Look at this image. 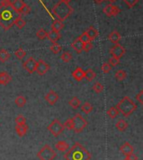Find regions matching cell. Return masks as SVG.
Wrapping results in <instances>:
<instances>
[{"instance_id": "obj_1", "label": "cell", "mask_w": 143, "mask_h": 160, "mask_svg": "<svg viewBox=\"0 0 143 160\" xmlns=\"http://www.w3.org/2000/svg\"><path fill=\"white\" fill-rule=\"evenodd\" d=\"M22 16L13 8L10 0H1L0 2V26L8 30L14 25L17 18Z\"/></svg>"}, {"instance_id": "obj_2", "label": "cell", "mask_w": 143, "mask_h": 160, "mask_svg": "<svg viewBox=\"0 0 143 160\" xmlns=\"http://www.w3.org/2000/svg\"><path fill=\"white\" fill-rule=\"evenodd\" d=\"M65 158L66 160H90L91 154L83 145L76 142L65 152Z\"/></svg>"}, {"instance_id": "obj_3", "label": "cell", "mask_w": 143, "mask_h": 160, "mask_svg": "<svg viewBox=\"0 0 143 160\" xmlns=\"http://www.w3.org/2000/svg\"><path fill=\"white\" fill-rule=\"evenodd\" d=\"M73 11V8L69 4V3H66L62 0H60L52 8V13L54 16H55L61 22L66 20L72 14Z\"/></svg>"}, {"instance_id": "obj_4", "label": "cell", "mask_w": 143, "mask_h": 160, "mask_svg": "<svg viewBox=\"0 0 143 160\" xmlns=\"http://www.w3.org/2000/svg\"><path fill=\"white\" fill-rule=\"evenodd\" d=\"M117 110L119 111L124 117H129L132 114L137 108V106L129 97H124L116 106Z\"/></svg>"}, {"instance_id": "obj_5", "label": "cell", "mask_w": 143, "mask_h": 160, "mask_svg": "<svg viewBox=\"0 0 143 160\" xmlns=\"http://www.w3.org/2000/svg\"><path fill=\"white\" fill-rule=\"evenodd\" d=\"M39 160H54L56 157V152L49 144H45L37 153Z\"/></svg>"}, {"instance_id": "obj_6", "label": "cell", "mask_w": 143, "mask_h": 160, "mask_svg": "<svg viewBox=\"0 0 143 160\" xmlns=\"http://www.w3.org/2000/svg\"><path fill=\"white\" fill-rule=\"evenodd\" d=\"M71 119L73 122V130L76 133L81 132L87 126V122L80 113H76Z\"/></svg>"}, {"instance_id": "obj_7", "label": "cell", "mask_w": 143, "mask_h": 160, "mask_svg": "<svg viewBox=\"0 0 143 160\" xmlns=\"http://www.w3.org/2000/svg\"><path fill=\"white\" fill-rule=\"evenodd\" d=\"M48 130L51 132V134H53V136L58 137L60 134L62 133L63 131L65 130V128H64V125L58 119H55L48 126Z\"/></svg>"}, {"instance_id": "obj_8", "label": "cell", "mask_w": 143, "mask_h": 160, "mask_svg": "<svg viewBox=\"0 0 143 160\" xmlns=\"http://www.w3.org/2000/svg\"><path fill=\"white\" fill-rule=\"evenodd\" d=\"M125 48L123 47L121 45H120L119 43L118 44H115V45H113L110 49V54L112 55V57L116 58V59H119V60L122 57L123 55H125Z\"/></svg>"}, {"instance_id": "obj_9", "label": "cell", "mask_w": 143, "mask_h": 160, "mask_svg": "<svg viewBox=\"0 0 143 160\" xmlns=\"http://www.w3.org/2000/svg\"><path fill=\"white\" fill-rule=\"evenodd\" d=\"M37 61L34 57H29L23 64V67L25 71H27L29 74H33L35 72L36 70Z\"/></svg>"}, {"instance_id": "obj_10", "label": "cell", "mask_w": 143, "mask_h": 160, "mask_svg": "<svg viewBox=\"0 0 143 160\" xmlns=\"http://www.w3.org/2000/svg\"><path fill=\"white\" fill-rule=\"evenodd\" d=\"M50 66L49 64H47L46 62L43 60H39L37 61V65H36V71L37 73L39 74V76H44L45 74L50 71Z\"/></svg>"}, {"instance_id": "obj_11", "label": "cell", "mask_w": 143, "mask_h": 160, "mask_svg": "<svg viewBox=\"0 0 143 160\" xmlns=\"http://www.w3.org/2000/svg\"><path fill=\"white\" fill-rule=\"evenodd\" d=\"M103 13L107 16V17H113V16L118 15L121 13V9L117 6L113 5L111 3L107 4L104 8H103Z\"/></svg>"}, {"instance_id": "obj_12", "label": "cell", "mask_w": 143, "mask_h": 160, "mask_svg": "<svg viewBox=\"0 0 143 160\" xmlns=\"http://www.w3.org/2000/svg\"><path fill=\"white\" fill-rule=\"evenodd\" d=\"M44 98H45V101H46L47 102L49 103L50 105L53 106L55 105V103L59 101V95L57 94V92H55V91L51 90V91H50L45 95Z\"/></svg>"}, {"instance_id": "obj_13", "label": "cell", "mask_w": 143, "mask_h": 160, "mask_svg": "<svg viewBox=\"0 0 143 160\" xmlns=\"http://www.w3.org/2000/svg\"><path fill=\"white\" fill-rule=\"evenodd\" d=\"M121 152L122 153L123 155H125L126 157L128 156V155L131 154L134 151V148L131 143H129L128 142H126L120 148Z\"/></svg>"}, {"instance_id": "obj_14", "label": "cell", "mask_w": 143, "mask_h": 160, "mask_svg": "<svg viewBox=\"0 0 143 160\" xmlns=\"http://www.w3.org/2000/svg\"><path fill=\"white\" fill-rule=\"evenodd\" d=\"M71 47L73 48V50H75V51H76L78 54H81V53L84 50L85 44H84L82 41H81L79 38H77V39H75L73 42H72V44H71Z\"/></svg>"}, {"instance_id": "obj_15", "label": "cell", "mask_w": 143, "mask_h": 160, "mask_svg": "<svg viewBox=\"0 0 143 160\" xmlns=\"http://www.w3.org/2000/svg\"><path fill=\"white\" fill-rule=\"evenodd\" d=\"M11 82H12V76L7 71L0 72V85L6 86Z\"/></svg>"}, {"instance_id": "obj_16", "label": "cell", "mask_w": 143, "mask_h": 160, "mask_svg": "<svg viewBox=\"0 0 143 160\" xmlns=\"http://www.w3.org/2000/svg\"><path fill=\"white\" fill-rule=\"evenodd\" d=\"M72 76L75 80L77 82H81L84 78H85V71L82 70L81 67H77V68L73 71Z\"/></svg>"}, {"instance_id": "obj_17", "label": "cell", "mask_w": 143, "mask_h": 160, "mask_svg": "<svg viewBox=\"0 0 143 160\" xmlns=\"http://www.w3.org/2000/svg\"><path fill=\"white\" fill-rule=\"evenodd\" d=\"M108 39L113 44H118L121 39V35L119 32L114 30L108 35Z\"/></svg>"}, {"instance_id": "obj_18", "label": "cell", "mask_w": 143, "mask_h": 160, "mask_svg": "<svg viewBox=\"0 0 143 160\" xmlns=\"http://www.w3.org/2000/svg\"><path fill=\"white\" fill-rule=\"evenodd\" d=\"M60 38H61V34H60V32H55L51 30L47 34V39L52 43H57L60 40Z\"/></svg>"}, {"instance_id": "obj_19", "label": "cell", "mask_w": 143, "mask_h": 160, "mask_svg": "<svg viewBox=\"0 0 143 160\" xmlns=\"http://www.w3.org/2000/svg\"><path fill=\"white\" fill-rule=\"evenodd\" d=\"M29 129V127L26 123L23 124V125H16L15 127V131L18 133L19 137H23L25 134L27 133Z\"/></svg>"}, {"instance_id": "obj_20", "label": "cell", "mask_w": 143, "mask_h": 160, "mask_svg": "<svg viewBox=\"0 0 143 160\" xmlns=\"http://www.w3.org/2000/svg\"><path fill=\"white\" fill-rule=\"evenodd\" d=\"M86 32V34H87V35L89 36V38L91 39V41L95 40V39L98 37V35H99V32H98V30H96L93 26L90 27Z\"/></svg>"}, {"instance_id": "obj_21", "label": "cell", "mask_w": 143, "mask_h": 160, "mask_svg": "<svg viewBox=\"0 0 143 160\" xmlns=\"http://www.w3.org/2000/svg\"><path fill=\"white\" fill-rule=\"evenodd\" d=\"M56 149L59 150L60 152H65L70 148V145L69 143L65 141H59V142L55 144Z\"/></svg>"}, {"instance_id": "obj_22", "label": "cell", "mask_w": 143, "mask_h": 160, "mask_svg": "<svg viewBox=\"0 0 143 160\" xmlns=\"http://www.w3.org/2000/svg\"><path fill=\"white\" fill-rule=\"evenodd\" d=\"M12 3V6L13 8L15 9L18 13H20V11L22 10V8H23V6L25 5L26 3L23 2V0H13Z\"/></svg>"}, {"instance_id": "obj_23", "label": "cell", "mask_w": 143, "mask_h": 160, "mask_svg": "<svg viewBox=\"0 0 143 160\" xmlns=\"http://www.w3.org/2000/svg\"><path fill=\"white\" fill-rule=\"evenodd\" d=\"M64 27H65L64 23L59 20V19H57V20H55V21L53 22L52 25H51V29H52L53 31L60 32Z\"/></svg>"}, {"instance_id": "obj_24", "label": "cell", "mask_w": 143, "mask_h": 160, "mask_svg": "<svg viewBox=\"0 0 143 160\" xmlns=\"http://www.w3.org/2000/svg\"><path fill=\"white\" fill-rule=\"evenodd\" d=\"M116 128L120 132L126 131L128 128L127 122H126L125 120H122V119H120V120L116 123Z\"/></svg>"}, {"instance_id": "obj_25", "label": "cell", "mask_w": 143, "mask_h": 160, "mask_svg": "<svg viewBox=\"0 0 143 160\" xmlns=\"http://www.w3.org/2000/svg\"><path fill=\"white\" fill-rule=\"evenodd\" d=\"M10 58V54L8 53V50H6L5 49H1L0 50V62H6L8 61V59Z\"/></svg>"}, {"instance_id": "obj_26", "label": "cell", "mask_w": 143, "mask_h": 160, "mask_svg": "<svg viewBox=\"0 0 143 160\" xmlns=\"http://www.w3.org/2000/svg\"><path fill=\"white\" fill-rule=\"evenodd\" d=\"M14 102H15L16 106H18V108H23L26 104L27 100L23 96H18L14 100Z\"/></svg>"}, {"instance_id": "obj_27", "label": "cell", "mask_w": 143, "mask_h": 160, "mask_svg": "<svg viewBox=\"0 0 143 160\" xmlns=\"http://www.w3.org/2000/svg\"><path fill=\"white\" fill-rule=\"evenodd\" d=\"M81 100L76 97H74L69 102V105L73 108V109H77V108H80V106H81Z\"/></svg>"}, {"instance_id": "obj_28", "label": "cell", "mask_w": 143, "mask_h": 160, "mask_svg": "<svg viewBox=\"0 0 143 160\" xmlns=\"http://www.w3.org/2000/svg\"><path fill=\"white\" fill-rule=\"evenodd\" d=\"M126 76H127V74L123 70H119V71H116V73L115 74V78L119 82H121L123 80H125L126 78Z\"/></svg>"}, {"instance_id": "obj_29", "label": "cell", "mask_w": 143, "mask_h": 160, "mask_svg": "<svg viewBox=\"0 0 143 160\" xmlns=\"http://www.w3.org/2000/svg\"><path fill=\"white\" fill-rule=\"evenodd\" d=\"M95 77H96V73H95V71L92 69H88V70H86L85 71V78L87 81H89V82L93 81Z\"/></svg>"}, {"instance_id": "obj_30", "label": "cell", "mask_w": 143, "mask_h": 160, "mask_svg": "<svg viewBox=\"0 0 143 160\" xmlns=\"http://www.w3.org/2000/svg\"><path fill=\"white\" fill-rule=\"evenodd\" d=\"M119 111L117 110L116 108H115V107H112L109 109V110L107 111V116L109 117V118H112V119H114L117 117V116L119 115Z\"/></svg>"}, {"instance_id": "obj_31", "label": "cell", "mask_w": 143, "mask_h": 160, "mask_svg": "<svg viewBox=\"0 0 143 160\" xmlns=\"http://www.w3.org/2000/svg\"><path fill=\"white\" fill-rule=\"evenodd\" d=\"M92 110H93V107L90 102H85L81 107V111L86 114H89L92 112Z\"/></svg>"}, {"instance_id": "obj_32", "label": "cell", "mask_w": 143, "mask_h": 160, "mask_svg": "<svg viewBox=\"0 0 143 160\" xmlns=\"http://www.w3.org/2000/svg\"><path fill=\"white\" fill-rule=\"evenodd\" d=\"M27 55L26 51L24 50H23L22 48H18V50H16L15 52H14V55H15V57H17L18 60H23V58L25 57Z\"/></svg>"}, {"instance_id": "obj_33", "label": "cell", "mask_w": 143, "mask_h": 160, "mask_svg": "<svg viewBox=\"0 0 143 160\" xmlns=\"http://www.w3.org/2000/svg\"><path fill=\"white\" fill-rule=\"evenodd\" d=\"M92 88H93V91L96 93H101L103 91H104V86L101 83V82H96L95 84L93 85V87H92Z\"/></svg>"}, {"instance_id": "obj_34", "label": "cell", "mask_w": 143, "mask_h": 160, "mask_svg": "<svg viewBox=\"0 0 143 160\" xmlns=\"http://www.w3.org/2000/svg\"><path fill=\"white\" fill-rule=\"evenodd\" d=\"M14 24L17 26L18 29H23V27L26 25V22H25V20H23V18H22V16H19V17L16 19L15 22H14Z\"/></svg>"}, {"instance_id": "obj_35", "label": "cell", "mask_w": 143, "mask_h": 160, "mask_svg": "<svg viewBox=\"0 0 143 160\" xmlns=\"http://www.w3.org/2000/svg\"><path fill=\"white\" fill-rule=\"evenodd\" d=\"M61 60H62L65 63H68V62H70L71 60H72V55H71V53L68 52V51H65L61 55Z\"/></svg>"}, {"instance_id": "obj_36", "label": "cell", "mask_w": 143, "mask_h": 160, "mask_svg": "<svg viewBox=\"0 0 143 160\" xmlns=\"http://www.w3.org/2000/svg\"><path fill=\"white\" fill-rule=\"evenodd\" d=\"M50 49L54 54H59L61 51V50H62V47L58 43H53L52 45L50 47Z\"/></svg>"}, {"instance_id": "obj_37", "label": "cell", "mask_w": 143, "mask_h": 160, "mask_svg": "<svg viewBox=\"0 0 143 160\" xmlns=\"http://www.w3.org/2000/svg\"><path fill=\"white\" fill-rule=\"evenodd\" d=\"M47 34H48V33L45 31V29H40L37 31L36 36L38 37L39 39H44L47 38Z\"/></svg>"}, {"instance_id": "obj_38", "label": "cell", "mask_w": 143, "mask_h": 160, "mask_svg": "<svg viewBox=\"0 0 143 160\" xmlns=\"http://www.w3.org/2000/svg\"><path fill=\"white\" fill-rule=\"evenodd\" d=\"M16 125H23L26 123V118H24L23 115H18L15 118Z\"/></svg>"}, {"instance_id": "obj_39", "label": "cell", "mask_w": 143, "mask_h": 160, "mask_svg": "<svg viewBox=\"0 0 143 160\" xmlns=\"http://www.w3.org/2000/svg\"><path fill=\"white\" fill-rule=\"evenodd\" d=\"M78 38L80 39L81 41H82V42L84 43V44H86V43L88 42H92L91 40V39H90L88 35H87V34H86V32H84L83 34H81V35H80Z\"/></svg>"}, {"instance_id": "obj_40", "label": "cell", "mask_w": 143, "mask_h": 160, "mask_svg": "<svg viewBox=\"0 0 143 160\" xmlns=\"http://www.w3.org/2000/svg\"><path fill=\"white\" fill-rule=\"evenodd\" d=\"M124 1V3L126 4V6H127L128 8H133L134 6H136V4L138 3V2H139V0H123Z\"/></svg>"}, {"instance_id": "obj_41", "label": "cell", "mask_w": 143, "mask_h": 160, "mask_svg": "<svg viewBox=\"0 0 143 160\" xmlns=\"http://www.w3.org/2000/svg\"><path fill=\"white\" fill-rule=\"evenodd\" d=\"M63 125H64V128L69 130V131L73 130V122H72V119L71 118L68 119L67 121H65V122Z\"/></svg>"}, {"instance_id": "obj_42", "label": "cell", "mask_w": 143, "mask_h": 160, "mask_svg": "<svg viewBox=\"0 0 143 160\" xmlns=\"http://www.w3.org/2000/svg\"><path fill=\"white\" fill-rule=\"evenodd\" d=\"M30 11H31V8L29 7L28 4H25V5L23 6V8H22V10L20 11V14L21 15H28L29 13H30Z\"/></svg>"}, {"instance_id": "obj_43", "label": "cell", "mask_w": 143, "mask_h": 160, "mask_svg": "<svg viewBox=\"0 0 143 160\" xmlns=\"http://www.w3.org/2000/svg\"><path fill=\"white\" fill-rule=\"evenodd\" d=\"M112 66L109 63H104L101 66V71L104 73H109L110 71H111Z\"/></svg>"}, {"instance_id": "obj_44", "label": "cell", "mask_w": 143, "mask_h": 160, "mask_svg": "<svg viewBox=\"0 0 143 160\" xmlns=\"http://www.w3.org/2000/svg\"><path fill=\"white\" fill-rule=\"evenodd\" d=\"M108 63H109L111 66H116L117 65H119V64H120V60H119V59H116V58L111 57L109 59Z\"/></svg>"}, {"instance_id": "obj_45", "label": "cell", "mask_w": 143, "mask_h": 160, "mask_svg": "<svg viewBox=\"0 0 143 160\" xmlns=\"http://www.w3.org/2000/svg\"><path fill=\"white\" fill-rule=\"evenodd\" d=\"M94 47V45L92 44V42H88L85 44V47H84V51L86 52H89L90 50H92Z\"/></svg>"}, {"instance_id": "obj_46", "label": "cell", "mask_w": 143, "mask_h": 160, "mask_svg": "<svg viewBox=\"0 0 143 160\" xmlns=\"http://www.w3.org/2000/svg\"><path fill=\"white\" fill-rule=\"evenodd\" d=\"M136 99L137 100L138 102L141 103V104H143V91L141 90L139 93H138L136 96Z\"/></svg>"}, {"instance_id": "obj_47", "label": "cell", "mask_w": 143, "mask_h": 160, "mask_svg": "<svg viewBox=\"0 0 143 160\" xmlns=\"http://www.w3.org/2000/svg\"><path fill=\"white\" fill-rule=\"evenodd\" d=\"M126 157H127L128 158H129V159H130V160H138V157L136 154H134L133 152H132V153H131V154L126 156Z\"/></svg>"}, {"instance_id": "obj_48", "label": "cell", "mask_w": 143, "mask_h": 160, "mask_svg": "<svg viewBox=\"0 0 143 160\" xmlns=\"http://www.w3.org/2000/svg\"><path fill=\"white\" fill-rule=\"evenodd\" d=\"M94 1H95L96 3H98V4L101 3L102 2H104V0H94Z\"/></svg>"}, {"instance_id": "obj_49", "label": "cell", "mask_w": 143, "mask_h": 160, "mask_svg": "<svg viewBox=\"0 0 143 160\" xmlns=\"http://www.w3.org/2000/svg\"><path fill=\"white\" fill-rule=\"evenodd\" d=\"M107 1H109L110 3H111L112 4V3H114L115 2H116L117 0H107Z\"/></svg>"}, {"instance_id": "obj_50", "label": "cell", "mask_w": 143, "mask_h": 160, "mask_svg": "<svg viewBox=\"0 0 143 160\" xmlns=\"http://www.w3.org/2000/svg\"><path fill=\"white\" fill-rule=\"evenodd\" d=\"M62 1H65V2H66V3H70L71 0H62Z\"/></svg>"}, {"instance_id": "obj_51", "label": "cell", "mask_w": 143, "mask_h": 160, "mask_svg": "<svg viewBox=\"0 0 143 160\" xmlns=\"http://www.w3.org/2000/svg\"><path fill=\"white\" fill-rule=\"evenodd\" d=\"M123 160H130V159H129V158H128L127 157H126L125 158H124V159H123Z\"/></svg>"}, {"instance_id": "obj_52", "label": "cell", "mask_w": 143, "mask_h": 160, "mask_svg": "<svg viewBox=\"0 0 143 160\" xmlns=\"http://www.w3.org/2000/svg\"><path fill=\"white\" fill-rule=\"evenodd\" d=\"M104 1H107V0H104Z\"/></svg>"}]
</instances>
